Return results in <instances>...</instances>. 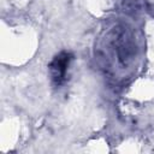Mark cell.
Here are the masks:
<instances>
[{
  "label": "cell",
  "instance_id": "cell-1",
  "mask_svg": "<svg viewBox=\"0 0 154 154\" xmlns=\"http://www.w3.org/2000/svg\"><path fill=\"white\" fill-rule=\"evenodd\" d=\"M72 60V55L67 52H61L54 57L52 63L49 64V73L53 83L55 85H60L64 83L66 78V72L70 65V61Z\"/></svg>",
  "mask_w": 154,
  "mask_h": 154
}]
</instances>
